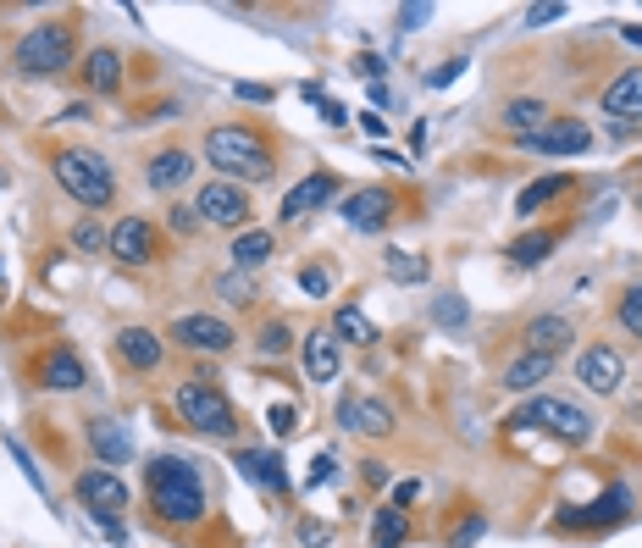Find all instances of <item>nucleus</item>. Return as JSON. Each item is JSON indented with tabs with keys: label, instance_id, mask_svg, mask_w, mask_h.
Here are the masks:
<instances>
[{
	"label": "nucleus",
	"instance_id": "nucleus-1",
	"mask_svg": "<svg viewBox=\"0 0 642 548\" xmlns=\"http://www.w3.org/2000/svg\"><path fill=\"white\" fill-rule=\"evenodd\" d=\"M144 493H150L155 521L167 526H194L211 510V493H205V471L183 454H155L144 460Z\"/></svg>",
	"mask_w": 642,
	"mask_h": 548
},
{
	"label": "nucleus",
	"instance_id": "nucleus-2",
	"mask_svg": "<svg viewBox=\"0 0 642 548\" xmlns=\"http://www.w3.org/2000/svg\"><path fill=\"white\" fill-rule=\"evenodd\" d=\"M200 155L227 183H261V178H272V167H277L266 133H255L250 122H222V128H211Z\"/></svg>",
	"mask_w": 642,
	"mask_h": 548
},
{
	"label": "nucleus",
	"instance_id": "nucleus-3",
	"mask_svg": "<svg viewBox=\"0 0 642 548\" xmlns=\"http://www.w3.org/2000/svg\"><path fill=\"white\" fill-rule=\"evenodd\" d=\"M50 167H56V183L84 205V211H106V205L117 200V178H111L106 155H95V150H56Z\"/></svg>",
	"mask_w": 642,
	"mask_h": 548
},
{
	"label": "nucleus",
	"instance_id": "nucleus-4",
	"mask_svg": "<svg viewBox=\"0 0 642 548\" xmlns=\"http://www.w3.org/2000/svg\"><path fill=\"white\" fill-rule=\"evenodd\" d=\"M12 67L23 78H50V72L72 67V23H34L12 50Z\"/></svg>",
	"mask_w": 642,
	"mask_h": 548
},
{
	"label": "nucleus",
	"instance_id": "nucleus-5",
	"mask_svg": "<svg viewBox=\"0 0 642 548\" xmlns=\"http://www.w3.org/2000/svg\"><path fill=\"white\" fill-rule=\"evenodd\" d=\"M172 405H178V416L189 421L194 432H205V438H233V432H238L233 399H227L216 382H205V377H200V382H183Z\"/></svg>",
	"mask_w": 642,
	"mask_h": 548
},
{
	"label": "nucleus",
	"instance_id": "nucleus-6",
	"mask_svg": "<svg viewBox=\"0 0 642 548\" xmlns=\"http://www.w3.org/2000/svg\"><path fill=\"white\" fill-rule=\"evenodd\" d=\"M510 427H543V432H554V438H565V443H587V438H593V416L576 410L571 399H554V394H537L532 405H521L510 416Z\"/></svg>",
	"mask_w": 642,
	"mask_h": 548
},
{
	"label": "nucleus",
	"instance_id": "nucleus-7",
	"mask_svg": "<svg viewBox=\"0 0 642 548\" xmlns=\"http://www.w3.org/2000/svg\"><path fill=\"white\" fill-rule=\"evenodd\" d=\"M194 211H200V222H216V227H244V222H250V194H244V183L211 178V183L200 189V200H194Z\"/></svg>",
	"mask_w": 642,
	"mask_h": 548
},
{
	"label": "nucleus",
	"instance_id": "nucleus-8",
	"mask_svg": "<svg viewBox=\"0 0 642 548\" xmlns=\"http://www.w3.org/2000/svg\"><path fill=\"white\" fill-rule=\"evenodd\" d=\"M172 338H178L183 349H194V355H227L238 333H233V322H222V316L189 310V316H178V322H172Z\"/></svg>",
	"mask_w": 642,
	"mask_h": 548
},
{
	"label": "nucleus",
	"instance_id": "nucleus-9",
	"mask_svg": "<svg viewBox=\"0 0 642 548\" xmlns=\"http://www.w3.org/2000/svg\"><path fill=\"white\" fill-rule=\"evenodd\" d=\"M106 250L117 255L122 266H144V261H155V255H161V227L144 222V216H122V222L111 227V244H106Z\"/></svg>",
	"mask_w": 642,
	"mask_h": 548
},
{
	"label": "nucleus",
	"instance_id": "nucleus-10",
	"mask_svg": "<svg viewBox=\"0 0 642 548\" xmlns=\"http://www.w3.org/2000/svg\"><path fill=\"white\" fill-rule=\"evenodd\" d=\"M72 493H78V504H84L89 515H117V510H128V488H122V477H117V471H106V465H89V471H78Z\"/></svg>",
	"mask_w": 642,
	"mask_h": 548
},
{
	"label": "nucleus",
	"instance_id": "nucleus-11",
	"mask_svg": "<svg viewBox=\"0 0 642 548\" xmlns=\"http://www.w3.org/2000/svg\"><path fill=\"white\" fill-rule=\"evenodd\" d=\"M587 144H593L587 122H576V117H548V128L526 133L521 150H537V155H582Z\"/></svg>",
	"mask_w": 642,
	"mask_h": 548
},
{
	"label": "nucleus",
	"instance_id": "nucleus-12",
	"mask_svg": "<svg viewBox=\"0 0 642 548\" xmlns=\"http://www.w3.org/2000/svg\"><path fill=\"white\" fill-rule=\"evenodd\" d=\"M194 161H200L194 150H183V144H167V150H155V155H150V167H144V183H150L155 194H178V189H189Z\"/></svg>",
	"mask_w": 642,
	"mask_h": 548
},
{
	"label": "nucleus",
	"instance_id": "nucleus-13",
	"mask_svg": "<svg viewBox=\"0 0 642 548\" xmlns=\"http://www.w3.org/2000/svg\"><path fill=\"white\" fill-rule=\"evenodd\" d=\"M338 211H344V222L360 227V233H382V227L393 222V211H399V205H393V189H355L344 205H338Z\"/></svg>",
	"mask_w": 642,
	"mask_h": 548
},
{
	"label": "nucleus",
	"instance_id": "nucleus-14",
	"mask_svg": "<svg viewBox=\"0 0 642 548\" xmlns=\"http://www.w3.org/2000/svg\"><path fill=\"white\" fill-rule=\"evenodd\" d=\"M626 515H631V488H626V482H609L604 499H593L587 510H565V515H559V526H593V532H604V526L626 521Z\"/></svg>",
	"mask_w": 642,
	"mask_h": 548
},
{
	"label": "nucleus",
	"instance_id": "nucleus-15",
	"mask_svg": "<svg viewBox=\"0 0 642 548\" xmlns=\"http://www.w3.org/2000/svg\"><path fill=\"white\" fill-rule=\"evenodd\" d=\"M338 194V178L333 172H310L305 183H294L288 189V200L277 205V222H299V216H310V211H321V205Z\"/></svg>",
	"mask_w": 642,
	"mask_h": 548
},
{
	"label": "nucleus",
	"instance_id": "nucleus-16",
	"mask_svg": "<svg viewBox=\"0 0 642 548\" xmlns=\"http://www.w3.org/2000/svg\"><path fill=\"white\" fill-rule=\"evenodd\" d=\"M598 106H604L615 122H642V67L615 72L604 84V95H598Z\"/></svg>",
	"mask_w": 642,
	"mask_h": 548
},
{
	"label": "nucleus",
	"instance_id": "nucleus-17",
	"mask_svg": "<svg viewBox=\"0 0 642 548\" xmlns=\"http://www.w3.org/2000/svg\"><path fill=\"white\" fill-rule=\"evenodd\" d=\"M233 465H238V477H250L255 488L288 493V465H283V454H277V449H238Z\"/></svg>",
	"mask_w": 642,
	"mask_h": 548
},
{
	"label": "nucleus",
	"instance_id": "nucleus-18",
	"mask_svg": "<svg viewBox=\"0 0 642 548\" xmlns=\"http://www.w3.org/2000/svg\"><path fill=\"white\" fill-rule=\"evenodd\" d=\"M338 427H344V432H371V438H388L393 416H388V405H377V399L344 394V399H338Z\"/></svg>",
	"mask_w": 642,
	"mask_h": 548
},
{
	"label": "nucleus",
	"instance_id": "nucleus-19",
	"mask_svg": "<svg viewBox=\"0 0 642 548\" xmlns=\"http://www.w3.org/2000/svg\"><path fill=\"white\" fill-rule=\"evenodd\" d=\"M576 377H582L593 394H615L620 388V355L609 344H587L582 355H576Z\"/></svg>",
	"mask_w": 642,
	"mask_h": 548
},
{
	"label": "nucleus",
	"instance_id": "nucleus-20",
	"mask_svg": "<svg viewBox=\"0 0 642 548\" xmlns=\"http://www.w3.org/2000/svg\"><path fill=\"white\" fill-rule=\"evenodd\" d=\"M161 355H167V349H161V333H150V327H122L117 333V360L128 371H155L161 366Z\"/></svg>",
	"mask_w": 642,
	"mask_h": 548
},
{
	"label": "nucleus",
	"instance_id": "nucleus-21",
	"mask_svg": "<svg viewBox=\"0 0 642 548\" xmlns=\"http://www.w3.org/2000/svg\"><path fill=\"white\" fill-rule=\"evenodd\" d=\"M89 443H95V454H100V465H106V471H117V465L133 460L128 427H122V421H111V416H95V421H89Z\"/></svg>",
	"mask_w": 642,
	"mask_h": 548
},
{
	"label": "nucleus",
	"instance_id": "nucleus-22",
	"mask_svg": "<svg viewBox=\"0 0 642 548\" xmlns=\"http://www.w3.org/2000/svg\"><path fill=\"white\" fill-rule=\"evenodd\" d=\"M571 344H576V327L565 322V316H537V322H526V349H532V355L554 360L559 349H571Z\"/></svg>",
	"mask_w": 642,
	"mask_h": 548
},
{
	"label": "nucleus",
	"instance_id": "nucleus-23",
	"mask_svg": "<svg viewBox=\"0 0 642 548\" xmlns=\"http://www.w3.org/2000/svg\"><path fill=\"white\" fill-rule=\"evenodd\" d=\"M39 382L56 388V394H78V388H84V360L72 355V349H50V355L39 360Z\"/></svg>",
	"mask_w": 642,
	"mask_h": 548
},
{
	"label": "nucleus",
	"instance_id": "nucleus-24",
	"mask_svg": "<svg viewBox=\"0 0 642 548\" xmlns=\"http://www.w3.org/2000/svg\"><path fill=\"white\" fill-rule=\"evenodd\" d=\"M305 377L310 382H333L338 377V344H333V333H310L305 338Z\"/></svg>",
	"mask_w": 642,
	"mask_h": 548
},
{
	"label": "nucleus",
	"instance_id": "nucleus-25",
	"mask_svg": "<svg viewBox=\"0 0 642 548\" xmlns=\"http://www.w3.org/2000/svg\"><path fill=\"white\" fill-rule=\"evenodd\" d=\"M499 122L515 133V139H526V133L548 128V106H543V100H532V95H521V100H510V106L499 111Z\"/></svg>",
	"mask_w": 642,
	"mask_h": 548
},
{
	"label": "nucleus",
	"instance_id": "nucleus-26",
	"mask_svg": "<svg viewBox=\"0 0 642 548\" xmlns=\"http://www.w3.org/2000/svg\"><path fill=\"white\" fill-rule=\"evenodd\" d=\"M548 371H554V360H548V355H532V349H526L521 360H510V366H504V388H510V394H532V388L548 377Z\"/></svg>",
	"mask_w": 642,
	"mask_h": 548
},
{
	"label": "nucleus",
	"instance_id": "nucleus-27",
	"mask_svg": "<svg viewBox=\"0 0 642 548\" xmlns=\"http://www.w3.org/2000/svg\"><path fill=\"white\" fill-rule=\"evenodd\" d=\"M576 189V178H565V172H548V178H537V183H526L521 189V200H515V211L521 216H532V211H543L554 194H571Z\"/></svg>",
	"mask_w": 642,
	"mask_h": 548
},
{
	"label": "nucleus",
	"instance_id": "nucleus-28",
	"mask_svg": "<svg viewBox=\"0 0 642 548\" xmlns=\"http://www.w3.org/2000/svg\"><path fill=\"white\" fill-rule=\"evenodd\" d=\"M554 233H526V239H515L510 250H504V261L510 266H521V272H532V266H543L548 255H554Z\"/></svg>",
	"mask_w": 642,
	"mask_h": 548
},
{
	"label": "nucleus",
	"instance_id": "nucleus-29",
	"mask_svg": "<svg viewBox=\"0 0 642 548\" xmlns=\"http://www.w3.org/2000/svg\"><path fill=\"white\" fill-rule=\"evenodd\" d=\"M84 78H89V89L111 95V89L122 84V56H117V50H89V61H84Z\"/></svg>",
	"mask_w": 642,
	"mask_h": 548
},
{
	"label": "nucleus",
	"instance_id": "nucleus-30",
	"mask_svg": "<svg viewBox=\"0 0 642 548\" xmlns=\"http://www.w3.org/2000/svg\"><path fill=\"white\" fill-rule=\"evenodd\" d=\"M410 537V521H405V510H377V521H371V548H399Z\"/></svg>",
	"mask_w": 642,
	"mask_h": 548
},
{
	"label": "nucleus",
	"instance_id": "nucleus-31",
	"mask_svg": "<svg viewBox=\"0 0 642 548\" xmlns=\"http://www.w3.org/2000/svg\"><path fill=\"white\" fill-rule=\"evenodd\" d=\"M333 338H344V344H371V338H377V327L366 322V310L338 305V316H333Z\"/></svg>",
	"mask_w": 642,
	"mask_h": 548
},
{
	"label": "nucleus",
	"instance_id": "nucleus-32",
	"mask_svg": "<svg viewBox=\"0 0 642 548\" xmlns=\"http://www.w3.org/2000/svg\"><path fill=\"white\" fill-rule=\"evenodd\" d=\"M272 255V233H238L233 239V261L238 266H261Z\"/></svg>",
	"mask_w": 642,
	"mask_h": 548
},
{
	"label": "nucleus",
	"instance_id": "nucleus-33",
	"mask_svg": "<svg viewBox=\"0 0 642 548\" xmlns=\"http://www.w3.org/2000/svg\"><path fill=\"white\" fill-rule=\"evenodd\" d=\"M615 322L626 327V333H637V338H642V283H631L626 294L615 299Z\"/></svg>",
	"mask_w": 642,
	"mask_h": 548
},
{
	"label": "nucleus",
	"instance_id": "nucleus-34",
	"mask_svg": "<svg viewBox=\"0 0 642 548\" xmlns=\"http://www.w3.org/2000/svg\"><path fill=\"white\" fill-rule=\"evenodd\" d=\"M388 272L399 277V283H427V261L405 255V250H388Z\"/></svg>",
	"mask_w": 642,
	"mask_h": 548
},
{
	"label": "nucleus",
	"instance_id": "nucleus-35",
	"mask_svg": "<svg viewBox=\"0 0 642 548\" xmlns=\"http://www.w3.org/2000/svg\"><path fill=\"white\" fill-rule=\"evenodd\" d=\"M288 349H294V333H288L283 322H266V327H261V355H266V360H272V355L283 360Z\"/></svg>",
	"mask_w": 642,
	"mask_h": 548
},
{
	"label": "nucleus",
	"instance_id": "nucleus-36",
	"mask_svg": "<svg viewBox=\"0 0 642 548\" xmlns=\"http://www.w3.org/2000/svg\"><path fill=\"white\" fill-rule=\"evenodd\" d=\"M471 310H465V299L460 294H438V305H432V322L438 327H460Z\"/></svg>",
	"mask_w": 642,
	"mask_h": 548
},
{
	"label": "nucleus",
	"instance_id": "nucleus-37",
	"mask_svg": "<svg viewBox=\"0 0 642 548\" xmlns=\"http://www.w3.org/2000/svg\"><path fill=\"white\" fill-rule=\"evenodd\" d=\"M72 244L95 255V250H106V244H111V233H106L100 222H78V227H72Z\"/></svg>",
	"mask_w": 642,
	"mask_h": 548
},
{
	"label": "nucleus",
	"instance_id": "nucleus-38",
	"mask_svg": "<svg viewBox=\"0 0 642 548\" xmlns=\"http://www.w3.org/2000/svg\"><path fill=\"white\" fill-rule=\"evenodd\" d=\"M333 477H338V460H333L327 449H316V454H310V471H305V482H310V488H321V482H333Z\"/></svg>",
	"mask_w": 642,
	"mask_h": 548
},
{
	"label": "nucleus",
	"instance_id": "nucleus-39",
	"mask_svg": "<svg viewBox=\"0 0 642 548\" xmlns=\"http://www.w3.org/2000/svg\"><path fill=\"white\" fill-rule=\"evenodd\" d=\"M216 294H222V299H233V305H244V299L255 294V283H250L244 272H227L222 283H216Z\"/></svg>",
	"mask_w": 642,
	"mask_h": 548
},
{
	"label": "nucleus",
	"instance_id": "nucleus-40",
	"mask_svg": "<svg viewBox=\"0 0 642 548\" xmlns=\"http://www.w3.org/2000/svg\"><path fill=\"white\" fill-rule=\"evenodd\" d=\"M6 443H12V460L23 465V477L34 482V488H39V499H50V488H45V477H39V465H34V454H28V449H23V443H17V438H6Z\"/></svg>",
	"mask_w": 642,
	"mask_h": 548
},
{
	"label": "nucleus",
	"instance_id": "nucleus-41",
	"mask_svg": "<svg viewBox=\"0 0 642 548\" xmlns=\"http://www.w3.org/2000/svg\"><path fill=\"white\" fill-rule=\"evenodd\" d=\"M172 233L194 239V233H200V211H194V205H172Z\"/></svg>",
	"mask_w": 642,
	"mask_h": 548
},
{
	"label": "nucleus",
	"instance_id": "nucleus-42",
	"mask_svg": "<svg viewBox=\"0 0 642 548\" xmlns=\"http://www.w3.org/2000/svg\"><path fill=\"white\" fill-rule=\"evenodd\" d=\"M299 288H305V294H327V288H333V277H327V266H305V272H299Z\"/></svg>",
	"mask_w": 642,
	"mask_h": 548
},
{
	"label": "nucleus",
	"instance_id": "nucleus-43",
	"mask_svg": "<svg viewBox=\"0 0 642 548\" xmlns=\"http://www.w3.org/2000/svg\"><path fill=\"white\" fill-rule=\"evenodd\" d=\"M266 427H272V438H288L299 421H294V410H288V405H272V410H266Z\"/></svg>",
	"mask_w": 642,
	"mask_h": 548
},
{
	"label": "nucleus",
	"instance_id": "nucleus-44",
	"mask_svg": "<svg viewBox=\"0 0 642 548\" xmlns=\"http://www.w3.org/2000/svg\"><path fill=\"white\" fill-rule=\"evenodd\" d=\"M554 17H565V6H559V0H548V6H532V12H526V28H543V23H554Z\"/></svg>",
	"mask_w": 642,
	"mask_h": 548
},
{
	"label": "nucleus",
	"instance_id": "nucleus-45",
	"mask_svg": "<svg viewBox=\"0 0 642 548\" xmlns=\"http://www.w3.org/2000/svg\"><path fill=\"white\" fill-rule=\"evenodd\" d=\"M460 72H465V61H443V67L432 72L427 84H432V89H443V84H454V78H460Z\"/></svg>",
	"mask_w": 642,
	"mask_h": 548
},
{
	"label": "nucleus",
	"instance_id": "nucleus-46",
	"mask_svg": "<svg viewBox=\"0 0 642 548\" xmlns=\"http://www.w3.org/2000/svg\"><path fill=\"white\" fill-rule=\"evenodd\" d=\"M95 526H100V532L111 537V543H128V526H122L117 515H95Z\"/></svg>",
	"mask_w": 642,
	"mask_h": 548
},
{
	"label": "nucleus",
	"instance_id": "nucleus-47",
	"mask_svg": "<svg viewBox=\"0 0 642 548\" xmlns=\"http://www.w3.org/2000/svg\"><path fill=\"white\" fill-rule=\"evenodd\" d=\"M476 537H482V515H471V521H465L460 532H454V548H471Z\"/></svg>",
	"mask_w": 642,
	"mask_h": 548
},
{
	"label": "nucleus",
	"instance_id": "nucleus-48",
	"mask_svg": "<svg viewBox=\"0 0 642 548\" xmlns=\"http://www.w3.org/2000/svg\"><path fill=\"white\" fill-rule=\"evenodd\" d=\"M432 17V6H405V12H399V28H421Z\"/></svg>",
	"mask_w": 642,
	"mask_h": 548
},
{
	"label": "nucleus",
	"instance_id": "nucleus-49",
	"mask_svg": "<svg viewBox=\"0 0 642 548\" xmlns=\"http://www.w3.org/2000/svg\"><path fill=\"white\" fill-rule=\"evenodd\" d=\"M416 493H421L416 477H410V482H393V504H416Z\"/></svg>",
	"mask_w": 642,
	"mask_h": 548
},
{
	"label": "nucleus",
	"instance_id": "nucleus-50",
	"mask_svg": "<svg viewBox=\"0 0 642 548\" xmlns=\"http://www.w3.org/2000/svg\"><path fill=\"white\" fill-rule=\"evenodd\" d=\"M299 537H305L310 548H321V543H327L333 532H327V526H316V521H305V526H299Z\"/></svg>",
	"mask_w": 642,
	"mask_h": 548
},
{
	"label": "nucleus",
	"instance_id": "nucleus-51",
	"mask_svg": "<svg viewBox=\"0 0 642 548\" xmlns=\"http://www.w3.org/2000/svg\"><path fill=\"white\" fill-rule=\"evenodd\" d=\"M238 100H272V89L266 84H238Z\"/></svg>",
	"mask_w": 642,
	"mask_h": 548
},
{
	"label": "nucleus",
	"instance_id": "nucleus-52",
	"mask_svg": "<svg viewBox=\"0 0 642 548\" xmlns=\"http://www.w3.org/2000/svg\"><path fill=\"white\" fill-rule=\"evenodd\" d=\"M321 117H327V122L338 128V122H344V106H338V100H321Z\"/></svg>",
	"mask_w": 642,
	"mask_h": 548
},
{
	"label": "nucleus",
	"instance_id": "nucleus-53",
	"mask_svg": "<svg viewBox=\"0 0 642 548\" xmlns=\"http://www.w3.org/2000/svg\"><path fill=\"white\" fill-rule=\"evenodd\" d=\"M626 39H631V45H642V28H631V23H626Z\"/></svg>",
	"mask_w": 642,
	"mask_h": 548
}]
</instances>
